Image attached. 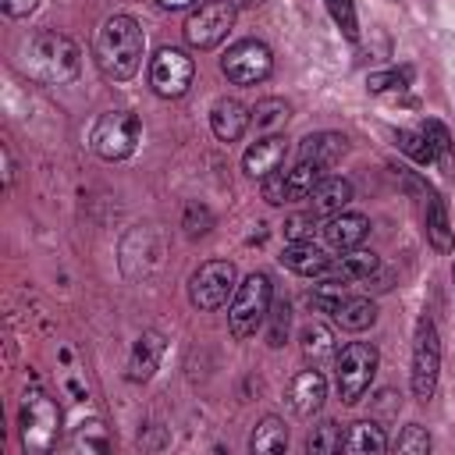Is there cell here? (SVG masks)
<instances>
[{"mask_svg":"<svg viewBox=\"0 0 455 455\" xmlns=\"http://www.w3.org/2000/svg\"><path fill=\"white\" fill-rule=\"evenodd\" d=\"M231 4H235V7H259L263 0H231Z\"/></svg>","mask_w":455,"mask_h":455,"instance_id":"obj_43","label":"cell"},{"mask_svg":"<svg viewBox=\"0 0 455 455\" xmlns=\"http://www.w3.org/2000/svg\"><path fill=\"white\" fill-rule=\"evenodd\" d=\"M238 288V270L231 259H206L192 277H188V302L203 313H213L228 306V299Z\"/></svg>","mask_w":455,"mask_h":455,"instance_id":"obj_8","label":"cell"},{"mask_svg":"<svg viewBox=\"0 0 455 455\" xmlns=\"http://www.w3.org/2000/svg\"><path fill=\"white\" fill-rule=\"evenodd\" d=\"M366 85H370V92H402L412 85V68L402 64V68L373 71V75H366Z\"/></svg>","mask_w":455,"mask_h":455,"instance_id":"obj_30","label":"cell"},{"mask_svg":"<svg viewBox=\"0 0 455 455\" xmlns=\"http://www.w3.org/2000/svg\"><path fill=\"white\" fill-rule=\"evenodd\" d=\"M384 448H387L384 427H377L373 419H359V423H348L341 451H352V455H377V451H384Z\"/></svg>","mask_w":455,"mask_h":455,"instance_id":"obj_22","label":"cell"},{"mask_svg":"<svg viewBox=\"0 0 455 455\" xmlns=\"http://www.w3.org/2000/svg\"><path fill=\"white\" fill-rule=\"evenodd\" d=\"M18 64L21 71L39 82V85H64L78 75L82 68V50L75 39H68L64 32H53V28H39V32H28L18 46Z\"/></svg>","mask_w":455,"mask_h":455,"instance_id":"obj_1","label":"cell"},{"mask_svg":"<svg viewBox=\"0 0 455 455\" xmlns=\"http://www.w3.org/2000/svg\"><path fill=\"white\" fill-rule=\"evenodd\" d=\"M235 4L231 0H203L188 18H185V43L192 50H213L228 39V32L235 28Z\"/></svg>","mask_w":455,"mask_h":455,"instance_id":"obj_9","label":"cell"},{"mask_svg":"<svg viewBox=\"0 0 455 455\" xmlns=\"http://www.w3.org/2000/svg\"><path fill=\"white\" fill-rule=\"evenodd\" d=\"M309 203H313L316 217H334L352 203V181L341 174H323L316 181V188L309 192Z\"/></svg>","mask_w":455,"mask_h":455,"instance_id":"obj_19","label":"cell"},{"mask_svg":"<svg viewBox=\"0 0 455 455\" xmlns=\"http://www.w3.org/2000/svg\"><path fill=\"white\" fill-rule=\"evenodd\" d=\"M0 153H4V185H7V188H11V178H14V164H11V149H7V146H4V149H0Z\"/></svg>","mask_w":455,"mask_h":455,"instance_id":"obj_41","label":"cell"},{"mask_svg":"<svg viewBox=\"0 0 455 455\" xmlns=\"http://www.w3.org/2000/svg\"><path fill=\"white\" fill-rule=\"evenodd\" d=\"M288 327H291V306H288V299H274L270 313H267V345L281 348L288 341Z\"/></svg>","mask_w":455,"mask_h":455,"instance_id":"obj_29","label":"cell"},{"mask_svg":"<svg viewBox=\"0 0 455 455\" xmlns=\"http://www.w3.org/2000/svg\"><path fill=\"white\" fill-rule=\"evenodd\" d=\"M164 11H181V7H192L196 0H156Z\"/></svg>","mask_w":455,"mask_h":455,"instance_id":"obj_42","label":"cell"},{"mask_svg":"<svg viewBox=\"0 0 455 455\" xmlns=\"http://www.w3.org/2000/svg\"><path fill=\"white\" fill-rule=\"evenodd\" d=\"M0 7L7 18H28L39 7V0H0Z\"/></svg>","mask_w":455,"mask_h":455,"instance_id":"obj_40","label":"cell"},{"mask_svg":"<svg viewBox=\"0 0 455 455\" xmlns=\"http://www.w3.org/2000/svg\"><path fill=\"white\" fill-rule=\"evenodd\" d=\"M270 302H274V281H270V274H263V270L245 274L242 284L231 295V306H228V327H231V334L238 341L242 338H252L267 323Z\"/></svg>","mask_w":455,"mask_h":455,"instance_id":"obj_3","label":"cell"},{"mask_svg":"<svg viewBox=\"0 0 455 455\" xmlns=\"http://www.w3.org/2000/svg\"><path fill=\"white\" fill-rule=\"evenodd\" d=\"M192 75H196V64L181 46H160L149 60V85L164 100L185 96L192 85Z\"/></svg>","mask_w":455,"mask_h":455,"instance_id":"obj_11","label":"cell"},{"mask_svg":"<svg viewBox=\"0 0 455 455\" xmlns=\"http://www.w3.org/2000/svg\"><path fill=\"white\" fill-rule=\"evenodd\" d=\"M288 117H291V107H288L284 100H277V96L259 100V103L252 107V124H256L259 132H277V128L288 124Z\"/></svg>","mask_w":455,"mask_h":455,"instance_id":"obj_28","label":"cell"},{"mask_svg":"<svg viewBox=\"0 0 455 455\" xmlns=\"http://www.w3.org/2000/svg\"><path fill=\"white\" fill-rule=\"evenodd\" d=\"M341 288H345V284H334V281L316 284V288L309 291V306H313V309H320V313H331V316H334V309H338V306H341V299H345V295H341Z\"/></svg>","mask_w":455,"mask_h":455,"instance_id":"obj_35","label":"cell"},{"mask_svg":"<svg viewBox=\"0 0 455 455\" xmlns=\"http://www.w3.org/2000/svg\"><path fill=\"white\" fill-rule=\"evenodd\" d=\"M380 267V259L366 249H345L341 256H331L327 270H323V281H334V284H355V281H370V274Z\"/></svg>","mask_w":455,"mask_h":455,"instance_id":"obj_13","label":"cell"},{"mask_svg":"<svg viewBox=\"0 0 455 455\" xmlns=\"http://www.w3.org/2000/svg\"><path fill=\"white\" fill-rule=\"evenodd\" d=\"M288 448V427L281 416H263L256 423V430L249 434V451L256 455H274V451H284Z\"/></svg>","mask_w":455,"mask_h":455,"instance_id":"obj_23","label":"cell"},{"mask_svg":"<svg viewBox=\"0 0 455 455\" xmlns=\"http://www.w3.org/2000/svg\"><path fill=\"white\" fill-rule=\"evenodd\" d=\"M142 139V121L132 110H107L96 117L89 132V146L100 160H124L135 153Z\"/></svg>","mask_w":455,"mask_h":455,"instance_id":"obj_6","label":"cell"},{"mask_svg":"<svg viewBox=\"0 0 455 455\" xmlns=\"http://www.w3.org/2000/svg\"><path fill=\"white\" fill-rule=\"evenodd\" d=\"M451 284H455V263H451Z\"/></svg>","mask_w":455,"mask_h":455,"instance_id":"obj_44","label":"cell"},{"mask_svg":"<svg viewBox=\"0 0 455 455\" xmlns=\"http://www.w3.org/2000/svg\"><path fill=\"white\" fill-rule=\"evenodd\" d=\"M277 259H281L288 270L302 274V277H323V270H327V263H331V256H327L320 245H313V238H306V242H288Z\"/></svg>","mask_w":455,"mask_h":455,"instance_id":"obj_20","label":"cell"},{"mask_svg":"<svg viewBox=\"0 0 455 455\" xmlns=\"http://www.w3.org/2000/svg\"><path fill=\"white\" fill-rule=\"evenodd\" d=\"M164 348H167L164 334L142 331L139 341L132 345V355H128V380H135V384H139V380H149V377L156 373L160 359H164Z\"/></svg>","mask_w":455,"mask_h":455,"instance_id":"obj_18","label":"cell"},{"mask_svg":"<svg viewBox=\"0 0 455 455\" xmlns=\"http://www.w3.org/2000/svg\"><path fill=\"white\" fill-rule=\"evenodd\" d=\"M220 71L235 85H256V82H263L274 71V53L259 39H238L220 57Z\"/></svg>","mask_w":455,"mask_h":455,"instance_id":"obj_10","label":"cell"},{"mask_svg":"<svg viewBox=\"0 0 455 455\" xmlns=\"http://www.w3.org/2000/svg\"><path fill=\"white\" fill-rule=\"evenodd\" d=\"M427 242L437 249V252H451L455 245V231H451V220H448V206L437 192L427 196Z\"/></svg>","mask_w":455,"mask_h":455,"instance_id":"obj_21","label":"cell"},{"mask_svg":"<svg viewBox=\"0 0 455 455\" xmlns=\"http://www.w3.org/2000/svg\"><path fill=\"white\" fill-rule=\"evenodd\" d=\"M18 427H21V444L25 451H50L57 444V430H60V409L57 402L39 387H25L21 395V412H18Z\"/></svg>","mask_w":455,"mask_h":455,"instance_id":"obj_4","label":"cell"},{"mask_svg":"<svg viewBox=\"0 0 455 455\" xmlns=\"http://www.w3.org/2000/svg\"><path fill=\"white\" fill-rule=\"evenodd\" d=\"M263 199L270 206H284L288 203V196H284V171H274V174L263 178Z\"/></svg>","mask_w":455,"mask_h":455,"instance_id":"obj_39","label":"cell"},{"mask_svg":"<svg viewBox=\"0 0 455 455\" xmlns=\"http://www.w3.org/2000/svg\"><path fill=\"white\" fill-rule=\"evenodd\" d=\"M323 178V171L309 160H299L291 171H284V196L288 203H299V199H309V192L316 188V181Z\"/></svg>","mask_w":455,"mask_h":455,"instance_id":"obj_27","label":"cell"},{"mask_svg":"<svg viewBox=\"0 0 455 455\" xmlns=\"http://www.w3.org/2000/svg\"><path fill=\"white\" fill-rule=\"evenodd\" d=\"M323 7H327V14H331V21L341 28V36H345L348 43H355V39H359L355 4H352V0H323Z\"/></svg>","mask_w":455,"mask_h":455,"instance_id":"obj_33","label":"cell"},{"mask_svg":"<svg viewBox=\"0 0 455 455\" xmlns=\"http://www.w3.org/2000/svg\"><path fill=\"white\" fill-rule=\"evenodd\" d=\"M299 341H302V355L309 359V366H320V363H327L334 355V334H331V327H323L316 320H309L302 327Z\"/></svg>","mask_w":455,"mask_h":455,"instance_id":"obj_24","label":"cell"},{"mask_svg":"<svg viewBox=\"0 0 455 455\" xmlns=\"http://www.w3.org/2000/svg\"><path fill=\"white\" fill-rule=\"evenodd\" d=\"M334 320H338L345 331H366V327L377 323V306H373V299H363V295L341 299V306L334 309Z\"/></svg>","mask_w":455,"mask_h":455,"instance_id":"obj_25","label":"cell"},{"mask_svg":"<svg viewBox=\"0 0 455 455\" xmlns=\"http://www.w3.org/2000/svg\"><path fill=\"white\" fill-rule=\"evenodd\" d=\"M284 153H288V146H284V139H277V135H267V139H256L249 149H245V156H242V167H245V174L249 178H267V174H274V171H281V164H284Z\"/></svg>","mask_w":455,"mask_h":455,"instance_id":"obj_17","label":"cell"},{"mask_svg":"<svg viewBox=\"0 0 455 455\" xmlns=\"http://www.w3.org/2000/svg\"><path fill=\"white\" fill-rule=\"evenodd\" d=\"M341 444H345V430H341L334 419H323L320 427H313V430H309V441H306V448H309V451H320V455L341 451Z\"/></svg>","mask_w":455,"mask_h":455,"instance_id":"obj_31","label":"cell"},{"mask_svg":"<svg viewBox=\"0 0 455 455\" xmlns=\"http://www.w3.org/2000/svg\"><path fill=\"white\" fill-rule=\"evenodd\" d=\"M380 355L370 341H352L334 355V384H338V398L345 405L363 402V395L370 391L373 377H377Z\"/></svg>","mask_w":455,"mask_h":455,"instance_id":"obj_5","label":"cell"},{"mask_svg":"<svg viewBox=\"0 0 455 455\" xmlns=\"http://www.w3.org/2000/svg\"><path fill=\"white\" fill-rule=\"evenodd\" d=\"M313 228H316V217H313V213H302V217H288V220H284L288 242H306V238L313 235Z\"/></svg>","mask_w":455,"mask_h":455,"instance_id":"obj_38","label":"cell"},{"mask_svg":"<svg viewBox=\"0 0 455 455\" xmlns=\"http://www.w3.org/2000/svg\"><path fill=\"white\" fill-rule=\"evenodd\" d=\"M249 124H252V110L245 103H238V100L224 96V100H217L210 107V128H213V135L220 142H238Z\"/></svg>","mask_w":455,"mask_h":455,"instance_id":"obj_14","label":"cell"},{"mask_svg":"<svg viewBox=\"0 0 455 455\" xmlns=\"http://www.w3.org/2000/svg\"><path fill=\"white\" fill-rule=\"evenodd\" d=\"M323 398H327V380H323V373L316 366H306V370H299L291 377V384H288V405H291L295 416L306 419V416L320 412Z\"/></svg>","mask_w":455,"mask_h":455,"instance_id":"obj_12","label":"cell"},{"mask_svg":"<svg viewBox=\"0 0 455 455\" xmlns=\"http://www.w3.org/2000/svg\"><path fill=\"white\" fill-rule=\"evenodd\" d=\"M345 153H348V139L341 132H313V135H306L299 142V160H309L320 171L334 167Z\"/></svg>","mask_w":455,"mask_h":455,"instance_id":"obj_16","label":"cell"},{"mask_svg":"<svg viewBox=\"0 0 455 455\" xmlns=\"http://www.w3.org/2000/svg\"><path fill=\"white\" fill-rule=\"evenodd\" d=\"M395 142H398V149H402L405 156H412L416 164H434V146H430V139H427L423 128H419V132L402 128V132H395Z\"/></svg>","mask_w":455,"mask_h":455,"instance_id":"obj_32","label":"cell"},{"mask_svg":"<svg viewBox=\"0 0 455 455\" xmlns=\"http://www.w3.org/2000/svg\"><path fill=\"white\" fill-rule=\"evenodd\" d=\"M366 235H370V217H363V213L341 210V213H334V217L323 220V238H327V245L338 249V252L359 249Z\"/></svg>","mask_w":455,"mask_h":455,"instance_id":"obj_15","label":"cell"},{"mask_svg":"<svg viewBox=\"0 0 455 455\" xmlns=\"http://www.w3.org/2000/svg\"><path fill=\"white\" fill-rule=\"evenodd\" d=\"M210 228H213V213L206 206H199V203H188V210H185V231H188V238L206 235Z\"/></svg>","mask_w":455,"mask_h":455,"instance_id":"obj_37","label":"cell"},{"mask_svg":"<svg viewBox=\"0 0 455 455\" xmlns=\"http://www.w3.org/2000/svg\"><path fill=\"white\" fill-rule=\"evenodd\" d=\"M142 50H146V36H142V25L132 14H110L100 25L96 43H92L100 71L114 82H128L139 71Z\"/></svg>","mask_w":455,"mask_h":455,"instance_id":"obj_2","label":"cell"},{"mask_svg":"<svg viewBox=\"0 0 455 455\" xmlns=\"http://www.w3.org/2000/svg\"><path fill=\"white\" fill-rule=\"evenodd\" d=\"M423 132H427V139L434 146V164L451 178L455 174V139H451V132L441 121H434V117L423 121Z\"/></svg>","mask_w":455,"mask_h":455,"instance_id":"obj_26","label":"cell"},{"mask_svg":"<svg viewBox=\"0 0 455 455\" xmlns=\"http://www.w3.org/2000/svg\"><path fill=\"white\" fill-rule=\"evenodd\" d=\"M395 451H405V455H427V451H430V434H427V427L409 423V427L398 434Z\"/></svg>","mask_w":455,"mask_h":455,"instance_id":"obj_34","label":"cell"},{"mask_svg":"<svg viewBox=\"0 0 455 455\" xmlns=\"http://www.w3.org/2000/svg\"><path fill=\"white\" fill-rule=\"evenodd\" d=\"M437 377H441V338H437L434 320H430V316H419L416 338H412V370H409L412 395H416L419 402L434 398Z\"/></svg>","mask_w":455,"mask_h":455,"instance_id":"obj_7","label":"cell"},{"mask_svg":"<svg viewBox=\"0 0 455 455\" xmlns=\"http://www.w3.org/2000/svg\"><path fill=\"white\" fill-rule=\"evenodd\" d=\"M75 448H85V451H107L110 441L103 437V423H96V419L82 423L78 434H75Z\"/></svg>","mask_w":455,"mask_h":455,"instance_id":"obj_36","label":"cell"}]
</instances>
